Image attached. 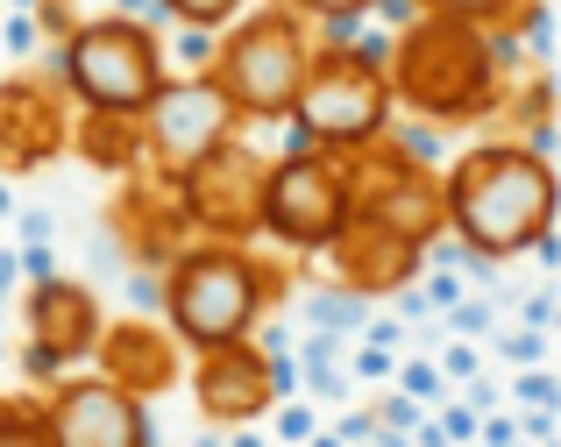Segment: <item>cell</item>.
Instances as JSON below:
<instances>
[{
	"label": "cell",
	"mask_w": 561,
	"mask_h": 447,
	"mask_svg": "<svg viewBox=\"0 0 561 447\" xmlns=\"http://www.w3.org/2000/svg\"><path fill=\"white\" fill-rule=\"evenodd\" d=\"M512 398H519L526 412H554V398H561V383H554V369L548 363H534V369H519V383H512Z\"/></svg>",
	"instance_id": "cell-25"
},
{
	"label": "cell",
	"mask_w": 561,
	"mask_h": 447,
	"mask_svg": "<svg viewBox=\"0 0 561 447\" xmlns=\"http://www.w3.org/2000/svg\"><path fill=\"white\" fill-rule=\"evenodd\" d=\"M420 298H426V306H434V312H448L455 298H469V291H462V277H455V271H434V277H426V285H420Z\"/></svg>",
	"instance_id": "cell-34"
},
{
	"label": "cell",
	"mask_w": 561,
	"mask_h": 447,
	"mask_svg": "<svg viewBox=\"0 0 561 447\" xmlns=\"http://www.w3.org/2000/svg\"><path fill=\"white\" fill-rule=\"evenodd\" d=\"M348 177H356V220L398 234V242L426 249L448 234V199H440V171L434 163H412L391 136H377L370 149L348 157Z\"/></svg>",
	"instance_id": "cell-10"
},
{
	"label": "cell",
	"mask_w": 561,
	"mask_h": 447,
	"mask_svg": "<svg viewBox=\"0 0 561 447\" xmlns=\"http://www.w3.org/2000/svg\"><path fill=\"white\" fill-rule=\"evenodd\" d=\"M426 14H448V22H469V28H505L519 0H420Z\"/></svg>",
	"instance_id": "cell-22"
},
{
	"label": "cell",
	"mask_w": 561,
	"mask_h": 447,
	"mask_svg": "<svg viewBox=\"0 0 561 447\" xmlns=\"http://www.w3.org/2000/svg\"><path fill=\"white\" fill-rule=\"evenodd\" d=\"M71 142V100L43 71H14L0 79V171H43Z\"/></svg>",
	"instance_id": "cell-13"
},
{
	"label": "cell",
	"mask_w": 561,
	"mask_h": 447,
	"mask_svg": "<svg viewBox=\"0 0 561 447\" xmlns=\"http://www.w3.org/2000/svg\"><path fill=\"white\" fill-rule=\"evenodd\" d=\"M8 214H14V192H8V185H0V220H8Z\"/></svg>",
	"instance_id": "cell-42"
},
{
	"label": "cell",
	"mask_w": 561,
	"mask_h": 447,
	"mask_svg": "<svg viewBox=\"0 0 561 447\" xmlns=\"http://www.w3.org/2000/svg\"><path fill=\"white\" fill-rule=\"evenodd\" d=\"M383 57H391V36H363V28L348 43H313V65L299 79V100H291L285 128L306 149H334V157L370 149L398 122Z\"/></svg>",
	"instance_id": "cell-4"
},
{
	"label": "cell",
	"mask_w": 561,
	"mask_h": 447,
	"mask_svg": "<svg viewBox=\"0 0 561 447\" xmlns=\"http://www.w3.org/2000/svg\"><path fill=\"white\" fill-rule=\"evenodd\" d=\"M50 79L65 85L71 114H142L164 71V28L128 14H79L65 43L50 50Z\"/></svg>",
	"instance_id": "cell-5"
},
{
	"label": "cell",
	"mask_w": 561,
	"mask_h": 447,
	"mask_svg": "<svg viewBox=\"0 0 561 447\" xmlns=\"http://www.w3.org/2000/svg\"><path fill=\"white\" fill-rule=\"evenodd\" d=\"M136 136H142V171L150 177H185L199 157H214L220 142L242 136V114L234 100L214 85V71H192V79H164L150 93V107L136 114Z\"/></svg>",
	"instance_id": "cell-8"
},
{
	"label": "cell",
	"mask_w": 561,
	"mask_h": 447,
	"mask_svg": "<svg viewBox=\"0 0 561 447\" xmlns=\"http://www.w3.org/2000/svg\"><path fill=\"white\" fill-rule=\"evenodd\" d=\"M370 412H377V426H391V434H412V426L426 420V405H412L405 391H383V398H377Z\"/></svg>",
	"instance_id": "cell-28"
},
{
	"label": "cell",
	"mask_w": 561,
	"mask_h": 447,
	"mask_svg": "<svg viewBox=\"0 0 561 447\" xmlns=\"http://www.w3.org/2000/svg\"><path fill=\"white\" fill-rule=\"evenodd\" d=\"M391 369H398V348H370V341L356 348V377L363 383H391Z\"/></svg>",
	"instance_id": "cell-32"
},
{
	"label": "cell",
	"mask_w": 561,
	"mask_h": 447,
	"mask_svg": "<svg viewBox=\"0 0 561 447\" xmlns=\"http://www.w3.org/2000/svg\"><path fill=\"white\" fill-rule=\"evenodd\" d=\"M22 285V263H14V249H0V298Z\"/></svg>",
	"instance_id": "cell-39"
},
{
	"label": "cell",
	"mask_w": 561,
	"mask_h": 447,
	"mask_svg": "<svg viewBox=\"0 0 561 447\" xmlns=\"http://www.w3.org/2000/svg\"><path fill=\"white\" fill-rule=\"evenodd\" d=\"M356 220V177H348V157L334 149H277L271 171H263V214L256 234L291 256H320L334 234Z\"/></svg>",
	"instance_id": "cell-7"
},
{
	"label": "cell",
	"mask_w": 561,
	"mask_h": 447,
	"mask_svg": "<svg viewBox=\"0 0 561 447\" xmlns=\"http://www.w3.org/2000/svg\"><path fill=\"white\" fill-rule=\"evenodd\" d=\"M313 65V28L271 0V8H249L242 22L220 28V50H214V85L234 100L242 128H277L299 100V79Z\"/></svg>",
	"instance_id": "cell-6"
},
{
	"label": "cell",
	"mask_w": 561,
	"mask_h": 447,
	"mask_svg": "<svg viewBox=\"0 0 561 447\" xmlns=\"http://www.w3.org/2000/svg\"><path fill=\"white\" fill-rule=\"evenodd\" d=\"M440 199H448V234L469 256L512 263L554 228V157H534L512 136L469 142L455 163H440Z\"/></svg>",
	"instance_id": "cell-1"
},
{
	"label": "cell",
	"mask_w": 561,
	"mask_h": 447,
	"mask_svg": "<svg viewBox=\"0 0 561 447\" xmlns=\"http://www.w3.org/2000/svg\"><path fill=\"white\" fill-rule=\"evenodd\" d=\"M370 320V298H356L348 285H320V291H306V326L313 334H356V326Z\"/></svg>",
	"instance_id": "cell-18"
},
{
	"label": "cell",
	"mask_w": 561,
	"mask_h": 447,
	"mask_svg": "<svg viewBox=\"0 0 561 447\" xmlns=\"http://www.w3.org/2000/svg\"><path fill=\"white\" fill-rule=\"evenodd\" d=\"M505 363H512V369L548 363V334H540V326H519V334H505Z\"/></svg>",
	"instance_id": "cell-31"
},
{
	"label": "cell",
	"mask_w": 561,
	"mask_h": 447,
	"mask_svg": "<svg viewBox=\"0 0 561 447\" xmlns=\"http://www.w3.org/2000/svg\"><path fill=\"white\" fill-rule=\"evenodd\" d=\"M334 434H342L348 447H356V440H377V412H370V405H356V412H342V426H334Z\"/></svg>",
	"instance_id": "cell-36"
},
{
	"label": "cell",
	"mask_w": 561,
	"mask_h": 447,
	"mask_svg": "<svg viewBox=\"0 0 561 447\" xmlns=\"http://www.w3.org/2000/svg\"><path fill=\"white\" fill-rule=\"evenodd\" d=\"M391 383L412 398V405H440V398H448V383H440L434 355H420V363H398V369H391Z\"/></svg>",
	"instance_id": "cell-23"
},
{
	"label": "cell",
	"mask_w": 561,
	"mask_h": 447,
	"mask_svg": "<svg viewBox=\"0 0 561 447\" xmlns=\"http://www.w3.org/2000/svg\"><path fill=\"white\" fill-rule=\"evenodd\" d=\"M440 320H448V334H455V341H477V334H491V306H483V298H455V306L440 312Z\"/></svg>",
	"instance_id": "cell-27"
},
{
	"label": "cell",
	"mask_w": 561,
	"mask_h": 447,
	"mask_svg": "<svg viewBox=\"0 0 561 447\" xmlns=\"http://www.w3.org/2000/svg\"><path fill=\"white\" fill-rule=\"evenodd\" d=\"M14 220H22V242H50V214L28 206V214H14Z\"/></svg>",
	"instance_id": "cell-38"
},
{
	"label": "cell",
	"mask_w": 561,
	"mask_h": 447,
	"mask_svg": "<svg viewBox=\"0 0 561 447\" xmlns=\"http://www.w3.org/2000/svg\"><path fill=\"white\" fill-rule=\"evenodd\" d=\"M14 263H22V277H28V285L57 277V256H50V242H22V249H14Z\"/></svg>",
	"instance_id": "cell-33"
},
{
	"label": "cell",
	"mask_w": 561,
	"mask_h": 447,
	"mask_svg": "<svg viewBox=\"0 0 561 447\" xmlns=\"http://www.w3.org/2000/svg\"><path fill=\"white\" fill-rule=\"evenodd\" d=\"M519 312H526V326H540V334L554 326V298H548V291H534V298H526Z\"/></svg>",
	"instance_id": "cell-37"
},
{
	"label": "cell",
	"mask_w": 561,
	"mask_h": 447,
	"mask_svg": "<svg viewBox=\"0 0 561 447\" xmlns=\"http://www.w3.org/2000/svg\"><path fill=\"white\" fill-rule=\"evenodd\" d=\"M192 405H199L206 426H256L263 412L277 405L271 391V355L256 341H220V348L192 355Z\"/></svg>",
	"instance_id": "cell-14"
},
{
	"label": "cell",
	"mask_w": 561,
	"mask_h": 447,
	"mask_svg": "<svg viewBox=\"0 0 561 447\" xmlns=\"http://www.w3.org/2000/svg\"><path fill=\"white\" fill-rule=\"evenodd\" d=\"M8 50H14V57H36V50H43V36H36V22H28V8L8 22Z\"/></svg>",
	"instance_id": "cell-35"
},
{
	"label": "cell",
	"mask_w": 561,
	"mask_h": 447,
	"mask_svg": "<svg viewBox=\"0 0 561 447\" xmlns=\"http://www.w3.org/2000/svg\"><path fill=\"white\" fill-rule=\"evenodd\" d=\"M164 8V22H179V28H228V22H242L249 14V0H157Z\"/></svg>",
	"instance_id": "cell-20"
},
{
	"label": "cell",
	"mask_w": 561,
	"mask_h": 447,
	"mask_svg": "<svg viewBox=\"0 0 561 447\" xmlns=\"http://www.w3.org/2000/svg\"><path fill=\"white\" fill-rule=\"evenodd\" d=\"M383 79H391V107L398 114L434 122V128L483 122V114H497V93H505L491 28L448 22V14H420V22L398 28L391 57H383Z\"/></svg>",
	"instance_id": "cell-2"
},
{
	"label": "cell",
	"mask_w": 561,
	"mask_h": 447,
	"mask_svg": "<svg viewBox=\"0 0 561 447\" xmlns=\"http://www.w3.org/2000/svg\"><path fill=\"white\" fill-rule=\"evenodd\" d=\"M228 434H234V440H228V447H263V440H256V434H249V426H228Z\"/></svg>",
	"instance_id": "cell-41"
},
{
	"label": "cell",
	"mask_w": 561,
	"mask_h": 447,
	"mask_svg": "<svg viewBox=\"0 0 561 447\" xmlns=\"http://www.w3.org/2000/svg\"><path fill=\"white\" fill-rule=\"evenodd\" d=\"M434 369H440V383H469V377H483V355H477V341H448V348L434 355Z\"/></svg>",
	"instance_id": "cell-26"
},
{
	"label": "cell",
	"mask_w": 561,
	"mask_h": 447,
	"mask_svg": "<svg viewBox=\"0 0 561 447\" xmlns=\"http://www.w3.org/2000/svg\"><path fill=\"white\" fill-rule=\"evenodd\" d=\"M477 420H483V412H469V405H448V398H440V412H434V434L448 440V447H462V440H477Z\"/></svg>",
	"instance_id": "cell-29"
},
{
	"label": "cell",
	"mask_w": 561,
	"mask_h": 447,
	"mask_svg": "<svg viewBox=\"0 0 561 447\" xmlns=\"http://www.w3.org/2000/svg\"><path fill=\"white\" fill-rule=\"evenodd\" d=\"M157 312H164L179 348H220V341H249L263 312L285 306V277L256 256L249 242H185L179 256L157 271Z\"/></svg>",
	"instance_id": "cell-3"
},
{
	"label": "cell",
	"mask_w": 561,
	"mask_h": 447,
	"mask_svg": "<svg viewBox=\"0 0 561 447\" xmlns=\"http://www.w3.org/2000/svg\"><path fill=\"white\" fill-rule=\"evenodd\" d=\"M28 377L36 383H57L65 369L93 363V341L100 326H107V312H100V291L79 285V277H43V285H28Z\"/></svg>",
	"instance_id": "cell-12"
},
{
	"label": "cell",
	"mask_w": 561,
	"mask_h": 447,
	"mask_svg": "<svg viewBox=\"0 0 561 447\" xmlns=\"http://www.w3.org/2000/svg\"><path fill=\"white\" fill-rule=\"evenodd\" d=\"M50 447H157L150 405L107 383L100 369H65L50 391L36 398Z\"/></svg>",
	"instance_id": "cell-11"
},
{
	"label": "cell",
	"mask_w": 561,
	"mask_h": 447,
	"mask_svg": "<svg viewBox=\"0 0 561 447\" xmlns=\"http://www.w3.org/2000/svg\"><path fill=\"white\" fill-rule=\"evenodd\" d=\"M263 171H271V149H256L242 128L234 142H220L214 157L192 163L185 177H171V199H179V220L192 228V242H256Z\"/></svg>",
	"instance_id": "cell-9"
},
{
	"label": "cell",
	"mask_w": 561,
	"mask_h": 447,
	"mask_svg": "<svg viewBox=\"0 0 561 447\" xmlns=\"http://www.w3.org/2000/svg\"><path fill=\"white\" fill-rule=\"evenodd\" d=\"M214 50H220V36H214V28H179V22H171L164 71H171V79H192V71H214Z\"/></svg>",
	"instance_id": "cell-19"
},
{
	"label": "cell",
	"mask_w": 561,
	"mask_h": 447,
	"mask_svg": "<svg viewBox=\"0 0 561 447\" xmlns=\"http://www.w3.org/2000/svg\"><path fill=\"white\" fill-rule=\"evenodd\" d=\"M306 28H328V22H370V0H285Z\"/></svg>",
	"instance_id": "cell-24"
},
{
	"label": "cell",
	"mask_w": 561,
	"mask_h": 447,
	"mask_svg": "<svg viewBox=\"0 0 561 447\" xmlns=\"http://www.w3.org/2000/svg\"><path fill=\"white\" fill-rule=\"evenodd\" d=\"M320 256H328V277H334V285H348L356 298H370V306H377V298H391L398 285H412V277L426 271L420 249L398 242V234H383V228H370V220H348V228L334 234Z\"/></svg>",
	"instance_id": "cell-15"
},
{
	"label": "cell",
	"mask_w": 561,
	"mask_h": 447,
	"mask_svg": "<svg viewBox=\"0 0 561 447\" xmlns=\"http://www.w3.org/2000/svg\"><path fill=\"white\" fill-rule=\"evenodd\" d=\"M0 447H50L36 398H0Z\"/></svg>",
	"instance_id": "cell-21"
},
{
	"label": "cell",
	"mask_w": 561,
	"mask_h": 447,
	"mask_svg": "<svg viewBox=\"0 0 561 447\" xmlns=\"http://www.w3.org/2000/svg\"><path fill=\"white\" fill-rule=\"evenodd\" d=\"M271 412H277V440H291V447H299V440L320 426V420H313V405H299V398H277Z\"/></svg>",
	"instance_id": "cell-30"
},
{
	"label": "cell",
	"mask_w": 561,
	"mask_h": 447,
	"mask_svg": "<svg viewBox=\"0 0 561 447\" xmlns=\"http://www.w3.org/2000/svg\"><path fill=\"white\" fill-rule=\"evenodd\" d=\"M93 369L107 383H122L128 398H142V405H150L157 391H171V383H179V341H171V326L114 320V326H100V341H93Z\"/></svg>",
	"instance_id": "cell-16"
},
{
	"label": "cell",
	"mask_w": 561,
	"mask_h": 447,
	"mask_svg": "<svg viewBox=\"0 0 561 447\" xmlns=\"http://www.w3.org/2000/svg\"><path fill=\"white\" fill-rule=\"evenodd\" d=\"M93 171L107 177H128L142 171V136H136V114H71V142Z\"/></svg>",
	"instance_id": "cell-17"
},
{
	"label": "cell",
	"mask_w": 561,
	"mask_h": 447,
	"mask_svg": "<svg viewBox=\"0 0 561 447\" xmlns=\"http://www.w3.org/2000/svg\"><path fill=\"white\" fill-rule=\"evenodd\" d=\"M299 447H348V440H342V434H320V426H313V434H306Z\"/></svg>",
	"instance_id": "cell-40"
}]
</instances>
